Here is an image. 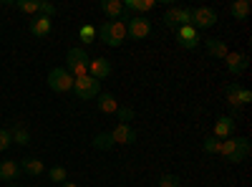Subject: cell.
<instances>
[{
  "label": "cell",
  "instance_id": "cell-13",
  "mask_svg": "<svg viewBox=\"0 0 252 187\" xmlns=\"http://www.w3.org/2000/svg\"><path fill=\"white\" fill-rule=\"evenodd\" d=\"M51 28H53V18H48V15H33L31 26H28V31H31L35 38L51 36Z\"/></svg>",
  "mask_w": 252,
  "mask_h": 187
},
{
  "label": "cell",
  "instance_id": "cell-31",
  "mask_svg": "<svg viewBox=\"0 0 252 187\" xmlns=\"http://www.w3.org/2000/svg\"><path fill=\"white\" fill-rule=\"evenodd\" d=\"M250 101H252V91L242 86V89H240V94H237V109H240V107H247Z\"/></svg>",
  "mask_w": 252,
  "mask_h": 187
},
{
  "label": "cell",
  "instance_id": "cell-22",
  "mask_svg": "<svg viewBox=\"0 0 252 187\" xmlns=\"http://www.w3.org/2000/svg\"><path fill=\"white\" fill-rule=\"evenodd\" d=\"M229 15L235 20H247L250 15V0H235L232 5H229Z\"/></svg>",
  "mask_w": 252,
  "mask_h": 187
},
{
  "label": "cell",
  "instance_id": "cell-18",
  "mask_svg": "<svg viewBox=\"0 0 252 187\" xmlns=\"http://www.w3.org/2000/svg\"><path fill=\"white\" fill-rule=\"evenodd\" d=\"M204 46H207V53L212 56V58H217V61H224L227 53H229L227 43H224V40H220V38H204Z\"/></svg>",
  "mask_w": 252,
  "mask_h": 187
},
{
  "label": "cell",
  "instance_id": "cell-8",
  "mask_svg": "<svg viewBox=\"0 0 252 187\" xmlns=\"http://www.w3.org/2000/svg\"><path fill=\"white\" fill-rule=\"evenodd\" d=\"M98 8H101V13L106 15L109 20H124V23H126V20L131 18L129 13L124 10V3H121V0H101Z\"/></svg>",
  "mask_w": 252,
  "mask_h": 187
},
{
  "label": "cell",
  "instance_id": "cell-32",
  "mask_svg": "<svg viewBox=\"0 0 252 187\" xmlns=\"http://www.w3.org/2000/svg\"><path fill=\"white\" fill-rule=\"evenodd\" d=\"M13 144V137H10V132L8 129H0V152H5L8 147Z\"/></svg>",
  "mask_w": 252,
  "mask_h": 187
},
{
  "label": "cell",
  "instance_id": "cell-14",
  "mask_svg": "<svg viewBox=\"0 0 252 187\" xmlns=\"http://www.w3.org/2000/svg\"><path fill=\"white\" fill-rule=\"evenodd\" d=\"M114 144H134L136 142V129L131 124H116V129L111 132Z\"/></svg>",
  "mask_w": 252,
  "mask_h": 187
},
{
  "label": "cell",
  "instance_id": "cell-29",
  "mask_svg": "<svg viewBox=\"0 0 252 187\" xmlns=\"http://www.w3.org/2000/svg\"><path fill=\"white\" fill-rule=\"evenodd\" d=\"M134 116H136V112L129 109V107H119V109H116V119H119V124H129V121H134Z\"/></svg>",
  "mask_w": 252,
  "mask_h": 187
},
{
  "label": "cell",
  "instance_id": "cell-33",
  "mask_svg": "<svg viewBox=\"0 0 252 187\" xmlns=\"http://www.w3.org/2000/svg\"><path fill=\"white\" fill-rule=\"evenodd\" d=\"M56 10H58V8H56L53 3H46V0H40V13H38V15H48V18H53Z\"/></svg>",
  "mask_w": 252,
  "mask_h": 187
},
{
  "label": "cell",
  "instance_id": "cell-26",
  "mask_svg": "<svg viewBox=\"0 0 252 187\" xmlns=\"http://www.w3.org/2000/svg\"><path fill=\"white\" fill-rule=\"evenodd\" d=\"M94 147H96V150H103V152H106V150H111V147H114V139H111V132H103V134H96V137H94Z\"/></svg>",
  "mask_w": 252,
  "mask_h": 187
},
{
  "label": "cell",
  "instance_id": "cell-23",
  "mask_svg": "<svg viewBox=\"0 0 252 187\" xmlns=\"http://www.w3.org/2000/svg\"><path fill=\"white\" fill-rule=\"evenodd\" d=\"M78 40H81L83 46L94 43V40H96V28H94L91 23H83V26L78 28Z\"/></svg>",
  "mask_w": 252,
  "mask_h": 187
},
{
  "label": "cell",
  "instance_id": "cell-20",
  "mask_svg": "<svg viewBox=\"0 0 252 187\" xmlns=\"http://www.w3.org/2000/svg\"><path fill=\"white\" fill-rule=\"evenodd\" d=\"M18 164H20V172H26V175H31V177H38V175L46 172V164L40 162L38 157H28V159L18 162Z\"/></svg>",
  "mask_w": 252,
  "mask_h": 187
},
{
  "label": "cell",
  "instance_id": "cell-12",
  "mask_svg": "<svg viewBox=\"0 0 252 187\" xmlns=\"http://www.w3.org/2000/svg\"><path fill=\"white\" fill-rule=\"evenodd\" d=\"M89 76H94L96 81L109 78V76H111V61H109V58H103V56L91 58V61H89Z\"/></svg>",
  "mask_w": 252,
  "mask_h": 187
},
{
  "label": "cell",
  "instance_id": "cell-27",
  "mask_svg": "<svg viewBox=\"0 0 252 187\" xmlns=\"http://www.w3.org/2000/svg\"><path fill=\"white\" fill-rule=\"evenodd\" d=\"M220 139H215V137H204L202 139V150L207 152V154H220Z\"/></svg>",
  "mask_w": 252,
  "mask_h": 187
},
{
  "label": "cell",
  "instance_id": "cell-9",
  "mask_svg": "<svg viewBox=\"0 0 252 187\" xmlns=\"http://www.w3.org/2000/svg\"><path fill=\"white\" fill-rule=\"evenodd\" d=\"M161 20H164V26L172 28V31H177L182 26H189V8H169Z\"/></svg>",
  "mask_w": 252,
  "mask_h": 187
},
{
  "label": "cell",
  "instance_id": "cell-21",
  "mask_svg": "<svg viewBox=\"0 0 252 187\" xmlns=\"http://www.w3.org/2000/svg\"><path fill=\"white\" fill-rule=\"evenodd\" d=\"M10 137H13V142H15V144H20V147L31 144V132L26 129V124H23V121H15V124H13Z\"/></svg>",
  "mask_w": 252,
  "mask_h": 187
},
{
  "label": "cell",
  "instance_id": "cell-34",
  "mask_svg": "<svg viewBox=\"0 0 252 187\" xmlns=\"http://www.w3.org/2000/svg\"><path fill=\"white\" fill-rule=\"evenodd\" d=\"M61 187H78V185H76V182H63Z\"/></svg>",
  "mask_w": 252,
  "mask_h": 187
},
{
  "label": "cell",
  "instance_id": "cell-25",
  "mask_svg": "<svg viewBox=\"0 0 252 187\" xmlns=\"http://www.w3.org/2000/svg\"><path fill=\"white\" fill-rule=\"evenodd\" d=\"M15 8L23 10V13H31V15H38L40 13V0H15Z\"/></svg>",
  "mask_w": 252,
  "mask_h": 187
},
{
  "label": "cell",
  "instance_id": "cell-24",
  "mask_svg": "<svg viewBox=\"0 0 252 187\" xmlns=\"http://www.w3.org/2000/svg\"><path fill=\"white\" fill-rule=\"evenodd\" d=\"M242 84L240 81H232L227 89H224V96H227V104H229V109H237V94H240Z\"/></svg>",
  "mask_w": 252,
  "mask_h": 187
},
{
  "label": "cell",
  "instance_id": "cell-7",
  "mask_svg": "<svg viewBox=\"0 0 252 187\" xmlns=\"http://www.w3.org/2000/svg\"><path fill=\"white\" fill-rule=\"evenodd\" d=\"M73 91L81 101H91L101 94V81H96L94 76H81L73 81Z\"/></svg>",
  "mask_w": 252,
  "mask_h": 187
},
{
  "label": "cell",
  "instance_id": "cell-3",
  "mask_svg": "<svg viewBox=\"0 0 252 187\" xmlns=\"http://www.w3.org/2000/svg\"><path fill=\"white\" fill-rule=\"evenodd\" d=\"M89 53L83 51V48H71L68 53H66V69L73 78H81V76H89Z\"/></svg>",
  "mask_w": 252,
  "mask_h": 187
},
{
  "label": "cell",
  "instance_id": "cell-6",
  "mask_svg": "<svg viewBox=\"0 0 252 187\" xmlns=\"http://www.w3.org/2000/svg\"><path fill=\"white\" fill-rule=\"evenodd\" d=\"M152 36V20L146 15H131L126 20V38L131 40H144Z\"/></svg>",
  "mask_w": 252,
  "mask_h": 187
},
{
  "label": "cell",
  "instance_id": "cell-4",
  "mask_svg": "<svg viewBox=\"0 0 252 187\" xmlns=\"http://www.w3.org/2000/svg\"><path fill=\"white\" fill-rule=\"evenodd\" d=\"M217 10L215 8H189V26L194 31H207L217 23Z\"/></svg>",
  "mask_w": 252,
  "mask_h": 187
},
{
  "label": "cell",
  "instance_id": "cell-16",
  "mask_svg": "<svg viewBox=\"0 0 252 187\" xmlns=\"http://www.w3.org/2000/svg\"><path fill=\"white\" fill-rule=\"evenodd\" d=\"M20 177V164L15 159H3L0 162V182H15Z\"/></svg>",
  "mask_w": 252,
  "mask_h": 187
},
{
  "label": "cell",
  "instance_id": "cell-19",
  "mask_svg": "<svg viewBox=\"0 0 252 187\" xmlns=\"http://www.w3.org/2000/svg\"><path fill=\"white\" fill-rule=\"evenodd\" d=\"M119 107H121V104L116 101L114 94H98V96H96V109H98L101 114H116Z\"/></svg>",
  "mask_w": 252,
  "mask_h": 187
},
{
  "label": "cell",
  "instance_id": "cell-10",
  "mask_svg": "<svg viewBox=\"0 0 252 187\" xmlns=\"http://www.w3.org/2000/svg\"><path fill=\"white\" fill-rule=\"evenodd\" d=\"M177 43L187 51H194L199 43H202V38H199V31H194L192 26H182L177 28Z\"/></svg>",
  "mask_w": 252,
  "mask_h": 187
},
{
  "label": "cell",
  "instance_id": "cell-2",
  "mask_svg": "<svg viewBox=\"0 0 252 187\" xmlns=\"http://www.w3.org/2000/svg\"><path fill=\"white\" fill-rule=\"evenodd\" d=\"M98 40L103 46H111V48H119L124 46V40H126V23L124 20H106L98 31H96Z\"/></svg>",
  "mask_w": 252,
  "mask_h": 187
},
{
  "label": "cell",
  "instance_id": "cell-11",
  "mask_svg": "<svg viewBox=\"0 0 252 187\" xmlns=\"http://www.w3.org/2000/svg\"><path fill=\"white\" fill-rule=\"evenodd\" d=\"M235 132H237V119H232V116H220V119L215 121L212 137L220 139V142H224V139H229V137H235Z\"/></svg>",
  "mask_w": 252,
  "mask_h": 187
},
{
  "label": "cell",
  "instance_id": "cell-28",
  "mask_svg": "<svg viewBox=\"0 0 252 187\" xmlns=\"http://www.w3.org/2000/svg\"><path fill=\"white\" fill-rule=\"evenodd\" d=\"M48 177H51V182L63 185V182L68 180V170H66V167H51V170H48Z\"/></svg>",
  "mask_w": 252,
  "mask_h": 187
},
{
  "label": "cell",
  "instance_id": "cell-5",
  "mask_svg": "<svg viewBox=\"0 0 252 187\" xmlns=\"http://www.w3.org/2000/svg\"><path fill=\"white\" fill-rule=\"evenodd\" d=\"M73 76L63 69V66H56L48 71V89L56 91V94H66V91H73Z\"/></svg>",
  "mask_w": 252,
  "mask_h": 187
},
{
  "label": "cell",
  "instance_id": "cell-15",
  "mask_svg": "<svg viewBox=\"0 0 252 187\" xmlns=\"http://www.w3.org/2000/svg\"><path fill=\"white\" fill-rule=\"evenodd\" d=\"M157 8V0H124V10L129 15H144Z\"/></svg>",
  "mask_w": 252,
  "mask_h": 187
},
{
  "label": "cell",
  "instance_id": "cell-35",
  "mask_svg": "<svg viewBox=\"0 0 252 187\" xmlns=\"http://www.w3.org/2000/svg\"><path fill=\"white\" fill-rule=\"evenodd\" d=\"M8 187H18V185H15V182H10V185H8Z\"/></svg>",
  "mask_w": 252,
  "mask_h": 187
},
{
  "label": "cell",
  "instance_id": "cell-30",
  "mask_svg": "<svg viewBox=\"0 0 252 187\" xmlns=\"http://www.w3.org/2000/svg\"><path fill=\"white\" fill-rule=\"evenodd\" d=\"M179 185H182V182H179L177 175H161L159 182H157V187H179Z\"/></svg>",
  "mask_w": 252,
  "mask_h": 187
},
{
  "label": "cell",
  "instance_id": "cell-17",
  "mask_svg": "<svg viewBox=\"0 0 252 187\" xmlns=\"http://www.w3.org/2000/svg\"><path fill=\"white\" fill-rule=\"evenodd\" d=\"M224 61H227V71L232 74V76H240L247 69V64H250V58L245 53H227Z\"/></svg>",
  "mask_w": 252,
  "mask_h": 187
},
{
  "label": "cell",
  "instance_id": "cell-1",
  "mask_svg": "<svg viewBox=\"0 0 252 187\" xmlns=\"http://www.w3.org/2000/svg\"><path fill=\"white\" fill-rule=\"evenodd\" d=\"M220 154L232 162V164H242L247 157H250V139L245 137H229L220 144Z\"/></svg>",
  "mask_w": 252,
  "mask_h": 187
}]
</instances>
